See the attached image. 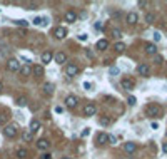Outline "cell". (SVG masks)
<instances>
[{
  "instance_id": "obj_1",
  "label": "cell",
  "mask_w": 167,
  "mask_h": 159,
  "mask_svg": "<svg viewBox=\"0 0 167 159\" xmlns=\"http://www.w3.org/2000/svg\"><path fill=\"white\" fill-rule=\"evenodd\" d=\"M146 114L149 117H160L162 116V109L157 104H150V106L146 107Z\"/></svg>"
},
{
  "instance_id": "obj_2",
  "label": "cell",
  "mask_w": 167,
  "mask_h": 159,
  "mask_svg": "<svg viewBox=\"0 0 167 159\" xmlns=\"http://www.w3.org/2000/svg\"><path fill=\"white\" fill-rule=\"evenodd\" d=\"M19 132V126L17 124H8V126L3 129V134H5L7 137H15Z\"/></svg>"
},
{
  "instance_id": "obj_3",
  "label": "cell",
  "mask_w": 167,
  "mask_h": 159,
  "mask_svg": "<svg viewBox=\"0 0 167 159\" xmlns=\"http://www.w3.org/2000/svg\"><path fill=\"white\" fill-rule=\"evenodd\" d=\"M7 69H8L10 72H17V70H20V62L17 59H8V62H7Z\"/></svg>"
},
{
  "instance_id": "obj_4",
  "label": "cell",
  "mask_w": 167,
  "mask_h": 159,
  "mask_svg": "<svg viewBox=\"0 0 167 159\" xmlns=\"http://www.w3.org/2000/svg\"><path fill=\"white\" fill-rule=\"evenodd\" d=\"M95 112H97V107L94 106V104H85V106H84V116H85V117L95 116Z\"/></svg>"
},
{
  "instance_id": "obj_5",
  "label": "cell",
  "mask_w": 167,
  "mask_h": 159,
  "mask_svg": "<svg viewBox=\"0 0 167 159\" xmlns=\"http://www.w3.org/2000/svg\"><path fill=\"white\" fill-rule=\"evenodd\" d=\"M53 35H55V39H59V40L65 39L67 29H65V27H57V29H55V32H53Z\"/></svg>"
},
{
  "instance_id": "obj_6",
  "label": "cell",
  "mask_w": 167,
  "mask_h": 159,
  "mask_svg": "<svg viewBox=\"0 0 167 159\" xmlns=\"http://www.w3.org/2000/svg\"><path fill=\"white\" fill-rule=\"evenodd\" d=\"M137 72H139L142 77H149V74H150V69H149V66H147V64H140V66L137 67Z\"/></svg>"
},
{
  "instance_id": "obj_7",
  "label": "cell",
  "mask_w": 167,
  "mask_h": 159,
  "mask_svg": "<svg viewBox=\"0 0 167 159\" xmlns=\"http://www.w3.org/2000/svg\"><path fill=\"white\" fill-rule=\"evenodd\" d=\"M122 89H125V91H134V87H135V84H134V80L130 79H122Z\"/></svg>"
},
{
  "instance_id": "obj_8",
  "label": "cell",
  "mask_w": 167,
  "mask_h": 159,
  "mask_svg": "<svg viewBox=\"0 0 167 159\" xmlns=\"http://www.w3.org/2000/svg\"><path fill=\"white\" fill-rule=\"evenodd\" d=\"M42 64H49V62H52L53 59V54L50 52V50H45V52H42Z\"/></svg>"
},
{
  "instance_id": "obj_9",
  "label": "cell",
  "mask_w": 167,
  "mask_h": 159,
  "mask_svg": "<svg viewBox=\"0 0 167 159\" xmlns=\"http://www.w3.org/2000/svg\"><path fill=\"white\" fill-rule=\"evenodd\" d=\"M65 74L69 75V77H73V75H77V74H79V67L73 66V64H70V66L65 69Z\"/></svg>"
},
{
  "instance_id": "obj_10",
  "label": "cell",
  "mask_w": 167,
  "mask_h": 159,
  "mask_svg": "<svg viewBox=\"0 0 167 159\" xmlns=\"http://www.w3.org/2000/svg\"><path fill=\"white\" fill-rule=\"evenodd\" d=\"M53 59H55V62H57V64H60V66H62V64H65V62H67V55L64 52H57L55 55H53Z\"/></svg>"
},
{
  "instance_id": "obj_11",
  "label": "cell",
  "mask_w": 167,
  "mask_h": 159,
  "mask_svg": "<svg viewBox=\"0 0 167 159\" xmlns=\"http://www.w3.org/2000/svg\"><path fill=\"white\" fill-rule=\"evenodd\" d=\"M77 102H79V99H77L75 96H67V97H65L67 107H75V106H77Z\"/></svg>"
},
{
  "instance_id": "obj_12",
  "label": "cell",
  "mask_w": 167,
  "mask_h": 159,
  "mask_svg": "<svg viewBox=\"0 0 167 159\" xmlns=\"http://www.w3.org/2000/svg\"><path fill=\"white\" fill-rule=\"evenodd\" d=\"M137 20H139V15H137L135 12H129V13H127V24L134 25V24H137Z\"/></svg>"
},
{
  "instance_id": "obj_13",
  "label": "cell",
  "mask_w": 167,
  "mask_h": 159,
  "mask_svg": "<svg viewBox=\"0 0 167 159\" xmlns=\"http://www.w3.org/2000/svg\"><path fill=\"white\" fill-rule=\"evenodd\" d=\"M146 54L147 55H157V45H155V44H147Z\"/></svg>"
},
{
  "instance_id": "obj_14",
  "label": "cell",
  "mask_w": 167,
  "mask_h": 159,
  "mask_svg": "<svg viewBox=\"0 0 167 159\" xmlns=\"http://www.w3.org/2000/svg\"><path fill=\"white\" fill-rule=\"evenodd\" d=\"M37 147H39L40 151H47V149L50 147V142L47 139H39L37 141Z\"/></svg>"
},
{
  "instance_id": "obj_15",
  "label": "cell",
  "mask_w": 167,
  "mask_h": 159,
  "mask_svg": "<svg viewBox=\"0 0 167 159\" xmlns=\"http://www.w3.org/2000/svg\"><path fill=\"white\" fill-rule=\"evenodd\" d=\"M65 20L69 22V24H73V22L77 20V13L73 12V10H69V12L65 13Z\"/></svg>"
},
{
  "instance_id": "obj_16",
  "label": "cell",
  "mask_w": 167,
  "mask_h": 159,
  "mask_svg": "<svg viewBox=\"0 0 167 159\" xmlns=\"http://www.w3.org/2000/svg\"><path fill=\"white\" fill-rule=\"evenodd\" d=\"M97 142H99V144H105V142H109V134L100 132L99 136H97Z\"/></svg>"
},
{
  "instance_id": "obj_17",
  "label": "cell",
  "mask_w": 167,
  "mask_h": 159,
  "mask_svg": "<svg viewBox=\"0 0 167 159\" xmlns=\"http://www.w3.org/2000/svg\"><path fill=\"white\" fill-rule=\"evenodd\" d=\"M39 129H40V122H39L37 119H33L32 122H30V132L35 134L37 131H39Z\"/></svg>"
},
{
  "instance_id": "obj_18",
  "label": "cell",
  "mask_w": 167,
  "mask_h": 159,
  "mask_svg": "<svg viewBox=\"0 0 167 159\" xmlns=\"http://www.w3.org/2000/svg\"><path fill=\"white\" fill-rule=\"evenodd\" d=\"M32 72L35 74V75H44V66H40V64H37V66H33L32 67Z\"/></svg>"
},
{
  "instance_id": "obj_19",
  "label": "cell",
  "mask_w": 167,
  "mask_h": 159,
  "mask_svg": "<svg viewBox=\"0 0 167 159\" xmlns=\"http://www.w3.org/2000/svg\"><path fill=\"white\" fill-rule=\"evenodd\" d=\"M124 149H125V153H129V154L135 153V142H125Z\"/></svg>"
},
{
  "instance_id": "obj_20",
  "label": "cell",
  "mask_w": 167,
  "mask_h": 159,
  "mask_svg": "<svg viewBox=\"0 0 167 159\" xmlns=\"http://www.w3.org/2000/svg\"><path fill=\"white\" fill-rule=\"evenodd\" d=\"M95 47H97L99 50H105L107 47H109V42H107L105 39H100L99 42H97V45H95Z\"/></svg>"
},
{
  "instance_id": "obj_21",
  "label": "cell",
  "mask_w": 167,
  "mask_h": 159,
  "mask_svg": "<svg viewBox=\"0 0 167 159\" xmlns=\"http://www.w3.org/2000/svg\"><path fill=\"white\" fill-rule=\"evenodd\" d=\"M44 92H45L47 96H52V92H53V86L50 84V82H45V84H44Z\"/></svg>"
},
{
  "instance_id": "obj_22",
  "label": "cell",
  "mask_w": 167,
  "mask_h": 159,
  "mask_svg": "<svg viewBox=\"0 0 167 159\" xmlns=\"http://www.w3.org/2000/svg\"><path fill=\"white\" fill-rule=\"evenodd\" d=\"M22 139L25 141V142H30V141L33 139V134L30 132V131H25V132L22 134Z\"/></svg>"
},
{
  "instance_id": "obj_23",
  "label": "cell",
  "mask_w": 167,
  "mask_h": 159,
  "mask_svg": "<svg viewBox=\"0 0 167 159\" xmlns=\"http://www.w3.org/2000/svg\"><path fill=\"white\" fill-rule=\"evenodd\" d=\"M114 49H115V52H124V50H125V44H124V42H117V44L114 45Z\"/></svg>"
},
{
  "instance_id": "obj_24",
  "label": "cell",
  "mask_w": 167,
  "mask_h": 159,
  "mask_svg": "<svg viewBox=\"0 0 167 159\" xmlns=\"http://www.w3.org/2000/svg\"><path fill=\"white\" fill-rule=\"evenodd\" d=\"M27 154H28V153H27V149L20 147L19 151H17V158H19V159H25V158H27Z\"/></svg>"
},
{
  "instance_id": "obj_25",
  "label": "cell",
  "mask_w": 167,
  "mask_h": 159,
  "mask_svg": "<svg viewBox=\"0 0 167 159\" xmlns=\"http://www.w3.org/2000/svg\"><path fill=\"white\" fill-rule=\"evenodd\" d=\"M30 72H32L30 66H24V67H20V74H22V75H28Z\"/></svg>"
},
{
  "instance_id": "obj_26",
  "label": "cell",
  "mask_w": 167,
  "mask_h": 159,
  "mask_svg": "<svg viewBox=\"0 0 167 159\" xmlns=\"http://www.w3.org/2000/svg\"><path fill=\"white\" fill-rule=\"evenodd\" d=\"M15 102H17V106H19V107H24L27 104V97H24V96H22V97H19Z\"/></svg>"
},
{
  "instance_id": "obj_27",
  "label": "cell",
  "mask_w": 167,
  "mask_h": 159,
  "mask_svg": "<svg viewBox=\"0 0 167 159\" xmlns=\"http://www.w3.org/2000/svg\"><path fill=\"white\" fill-rule=\"evenodd\" d=\"M15 25H19V27H28V20H24V19L15 20Z\"/></svg>"
},
{
  "instance_id": "obj_28",
  "label": "cell",
  "mask_w": 167,
  "mask_h": 159,
  "mask_svg": "<svg viewBox=\"0 0 167 159\" xmlns=\"http://www.w3.org/2000/svg\"><path fill=\"white\" fill-rule=\"evenodd\" d=\"M154 19H155V15H154V13H147V15H146V22H147V24H152Z\"/></svg>"
},
{
  "instance_id": "obj_29",
  "label": "cell",
  "mask_w": 167,
  "mask_h": 159,
  "mask_svg": "<svg viewBox=\"0 0 167 159\" xmlns=\"http://www.w3.org/2000/svg\"><path fill=\"white\" fill-rule=\"evenodd\" d=\"M100 124H102V126H109V124H110V119H109V117H100Z\"/></svg>"
},
{
  "instance_id": "obj_30",
  "label": "cell",
  "mask_w": 167,
  "mask_h": 159,
  "mask_svg": "<svg viewBox=\"0 0 167 159\" xmlns=\"http://www.w3.org/2000/svg\"><path fill=\"white\" fill-rule=\"evenodd\" d=\"M109 74H110V75H117V74H119V69H117V67H110V69H109Z\"/></svg>"
},
{
  "instance_id": "obj_31",
  "label": "cell",
  "mask_w": 167,
  "mask_h": 159,
  "mask_svg": "<svg viewBox=\"0 0 167 159\" xmlns=\"http://www.w3.org/2000/svg\"><path fill=\"white\" fill-rule=\"evenodd\" d=\"M127 102H129V106H135V102H137V99H135L134 96H130V97L127 99Z\"/></svg>"
},
{
  "instance_id": "obj_32",
  "label": "cell",
  "mask_w": 167,
  "mask_h": 159,
  "mask_svg": "<svg viewBox=\"0 0 167 159\" xmlns=\"http://www.w3.org/2000/svg\"><path fill=\"white\" fill-rule=\"evenodd\" d=\"M112 35H114V37H117V39H119L120 35H122V32H120L119 29H114V30H112Z\"/></svg>"
},
{
  "instance_id": "obj_33",
  "label": "cell",
  "mask_w": 167,
  "mask_h": 159,
  "mask_svg": "<svg viewBox=\"0 0 167 159\" xmlns=\"http://www.w3.org/2000/svg\"><path fill=\"white\" fill-rule=\"evenodd\" d=\"M109 141H110V144H117V137L115 136H109Z\"/></svg>"
},
{
  "instance_id": "obj_34",
  "label": "cell",
  "mask_w": 167,
  "mask_h": 159,
  "mask_svg": "<svg viewBox=\"0 0 167 159\" xmlns=\"http://www.w3.org/2000/svg\"><path fill=\"white\" fill-rule=\"evenodd\" d=\"M33 24H35V25H40V24H42V19H40V17H35V19H33Z\"/></svg>"
},
{
  "instance_id": "obj_35",
  "label": "cell",
  "mask_w": 167,
  "mask_h": 159,
  "mask_svg": "<svg viewBox=\"0 0 167 159\" xmlns=\"http://www.w3.org/2000/svg\"><path fill=\"white\" fill-rule=\"evenodd\" d=\"M154 40L157 42V40H160V33L159 32H154Z\"/></svg>"
},
{
  "instance_id": "obj_36",
  "label": "cell",
  "mask_w": 167,
  "mask_h": 159,
  "mask_svg": "<svg viewBox=\"0 0 167 159\" xmlns=\"http://www.w3.org/2000/svg\"><path fill=\"white\" fill-rule=\"evenodd\" d=\"M89 134H90V129H85V131H84V132H82V137H87V136H89Z\"/></svg>"
},
{
  "instance_id": "obj_37",
  "label": "cell",
  "mask_w": 167,
  "mask_h": 159,
  "mask_svg": "<svg viewBox=\"0 0 167 159\" xmlns=\"http://www.w3.org/2000/svg\"><path fill=\"white\" fill-rule=\"evenodd\" d=\"M149 5V2H146V0H142V2H139V7H147Z\"/></svg>"
},
{
  "instance_id": "obj_38",
  "label": "cell",
  "mask_w": 167,
  "mask_h": 159,
  "mask_svg": "<svg viewBox=\"0 0 167 159\" xmlns=\"http://www.w3.org/2000/svg\"><path fill=\"white\" fill-rule=\"evenodd\" d=\"M155 62H157V64H160V62H162V57H160V55H155Z\"/></svg>"
},
{
  "instance_id": "obj_39",
  "label": "cell",
  "mask_w": 167,
  "mask_h": 159,
  "mask_svg": "<svg viewBox=\"0 0 167 159\" xmlns=\"http://www.w3.org/2000/svg\"><path fill=\"white\" fill-rule=\"evenodd\" d=\"M79 40H87V35H85V33H82V35H79Z\"/></svg>"
},
{
  "instance_id": "obj_40",
  "label": "cell",
  "mask_w": 167,
  "mask_h": 159,
  "mask_svg": "<svg viewBox=\"0 0 167 159\" xmlns=\"http://www.w3.org/2000/svg\"><path fill=\"white\" fill-rule=\"evenodd\" d=\"M162 151L167 154V142H164V144H162Z\"/></svg>"
},
{
  "instance_id": "obj_41",
  "label": "cell",
  "mask_w": 167,
  "mask_h": 159,
  "mask_svg": "<svg viewBox=\"0 0 167 159\" xmlns=\"http://www.w3.org/2000/svg\"><path fill=\"white\" fill-rule=\"evenodd\" d=\"M150 127H152V129H157V127H159V124H157V122H152V124H150Z\"/></svg>"
},
{
  "instance_id": "obj_42",
  "label": "cell",
  "mask_w": 167,
  "mask_h": 159,
  "mask_svg": "<svg viewBox=\"0 0 167 159\" xmlns=\"http://www.w3.org/2000/svg\"><path fill=\"white\" fill-rule=\"evenodd\" d=\"M42 159H52V154H44V158Z\"/></svg>"
},
{
  "instance_id": "obj_43",
  "label": "cell",
  "mask_w": 167,
  "mask_h": 159,
  "mask_svg": "<svg viewBox=\"0 0 167 159\" xmlns=\"http://www.w3.org/2000/svg\"><path fill=\"white\" fill-rule=\"evenodd\" d=\"M0 92H2V82H0Z\"/></svg>"
},
{
  "instance_id": "obj_44",
  "label": "cell",
  "mask_w": 167,
  "mask_h": 159,
  "mask_svg": "<svg viewBox=\"0 0 167 159\" xmlns=\"http://www.w3.org/2000/svg\"><path fill=\"white\" fill-rule=\"evenodd\" d=\"M62 159H70V158H62Z\"/></svg>"
},
{
  "instance_id": "obj_45",
  "label": "cell",
  "mask_w": 167,
  "mask_h": 159,
  "mask_svg": "<svg viewBox=\"0 0 167 159\" xmlns=\"http://www.w3.org/2000/svg\"><path fill=\"white\" fill-rule=\"evenodd\" d=\"M166 136H167V131H166Z\"/></svg>"
}]
</instances>
